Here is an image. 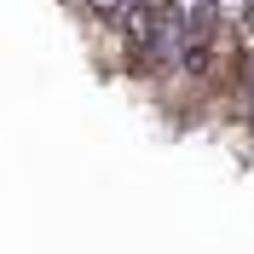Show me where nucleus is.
I'll list each match as a JSON object with an SVG mask.
<instances>
[{
  "instance_id": "1",
  "label": "nucleus",
  "mask_w": 254,
  "mask_h": 254,
  "mask_svg": "<svg viewBox=\"0 0 254 254\" xmlns=\"http://www.w3.org/2000/svg\"><path fill=\"white\" fill-rule=\"evenodd\" d=\"M81 6H87L93 17H104V23H116V17L127 12V0H81Z\"/></svg>"
}]
</instances>
